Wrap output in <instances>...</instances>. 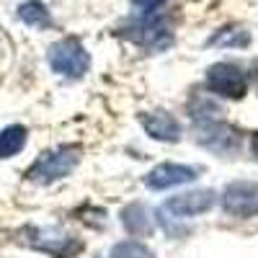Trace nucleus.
<instances>
[{
    "instance_id": "nucleus-4",
    "label": "nucleus",
    "mask_w": 258,
    "mask_h": 258,
    "mask_svg": "<svg viewBox=\"0 0 258 258\" xmlns=\"http://www.w3.org/2000/svg\"><path fill=\"white\" fill-rule=\"evenodd\" d=\"M222 207L232 217H255L258 214V183L255 181H235L222 191Z\"/></svg>"
},
{
    "instance_id": "nucleus-15",
    "label": "nucleus",
    "mask_w": 258,
    "mask_h": 258,
    "mask_svg": "<svg viewBox=\"0 0 258 258\" xmlns=\"http://www.w3.org/2000/svg\"><path fill=\"white\" fill-rule=\"evenodd\" d=\"M250 153L258 160V132H253V137H250Z\"/></svg>"
},
{
    "instance_id": "nucleus-7",
    "label": "nucleus",
    "mask_w": 258,
    "mask_h": 258,
    "mask_svg": "<svg viewBox=\"0 0 258 258\" xmlns=\"http://www.w3.org/2000/svg\"><path fill=\"white\" fill-rule=\"evenodd\" d=\"M145 132L153 137V140H160V142H178L181 140V124L173 114L168 111H150V114H142L140 116Z\"/></svg>"
},
{
    "instance_id": "nucleus-2",
    "label": "nucleus",
    "mask_w": 258,
    "mask_h": 258,
    "mask_svg": "<svg viewBox=\"0 0 258 258\" xmlns=\"http://www.w3.org/2000/svg\"><path fill=\"white\" fill-rule=\"evenodd\" d=\"M47 57H49V68L64 78H83L91 68V57L75 36L54 41Z\"/></svg>"
},
{
    "instance_id": "nucleus-8",
    "label": "nucleus",
    "mask_w": 258,
    "mask_h": 258,
    "mask_svg": "<svg viewBox=\"0 0 258 258\" xmlns=\"http://www.w3.org/2000/svg\"><path fill=\"white\" fill-rule=\"evenodd\" d=\"M199 142L209 150H220V153H225L227 147H235L238 145V135H235V129H230L227 124L222 121H202L199 124Z\"/></svg>"
},
{
    "instance_id": "nucleus-12",
    "label": "nucleus",
    "mask_w": 258,
    "mask_h": 258,
    "mask_svg": "<svg viewBox=\"0 0 258 258\" xmlns=\"http://www.w3.org/2000/svg\"><path fill=\"white\" fill-rule=\"evenodd\" d=\"M248 41H250L248 31H243L238 26H225L214 36H209L207 44H212V47H245Z\"/></svg>"
},
{
    "instance_id": "nucleus-11",
    "label": "nucleus",
    "mask_w": 258,
    "mask_h": 258,
    "mask_svg": "<svg viewBox=\"0 0 258 258\" xmlns=\"http://www.w3.org/2000/svg\"><path fill=\"white\" fill-rule=\"evenodd\" d=\"M18 18L24 21L26 26H34V29H47L52 26V16L47 11L44 3H39V0H29L18 8Z\"/></svg>"
},
{
    "instance_id": "nucleus-6",
    "label": "nucleus",
    "mask_w": 258,
    "mask_h": 258,
    "mask_svg": "<svg viewBox=\"0 0 258 258\" xmlns=\"http://www.w3.org/2000/svg\"><path fill=\"white\" fill-rule=\"evenodd\" d=\"M199 170L191 165H181V163H160L155 165L150 173L145 176V186L153 191H163V188H173L181 183H191L197 178Z\"/></svg>"
},
{
    "instance_id": "nucleus-3",
    "label": "nucleus",
    "mask_w": 258,
    "mask_h": 258,
    "mask_svg": "<svg viewBox=\"0 0 258 258\" xmlns=\"http://www.w3.org/2000/svg\"><path fill=\"white\" fill-rule=\"evenodd\" d=\"M207 88L214 96L222 98H243L248 93V78L245 73L232 62H217L207 70Z\"/></svg>"
},
{
    "instance_id": "nucleus-10",
    "label": "nucleus",
    "mask_w": 258,
    "mask_h": 258,
    "mask_svg": "<svg viewBox=\"0 0 258 258\" xmlns=\"http://www.w3.org/2000/svg\"><path fill=\"white\" fill-rule=\"evenodd\" d=\"M26 145V129L21 124H13V126H6L0 132V158H13L18 155Z\"/></svg>"
},
{
    "instance_id": "nucleus-14",
    "label": "nucleus",
    "mask_w": 258,
    "mask_h": 258,
    "mask_svg": "<svg viewBox=\"0 0 258 258\" xmlns=\"http://www.w3.org/2000/svg\"><path fill=\"white\" fill-rule=\"evenodd\" d=\"M168 0H132V6L135 8H140L142 13H153V11H158L160 6H165Z\"/></svg>"
},
{
    "instance_id": "nucleus-13",
    "label": "nucleus",
    "mask_w": 258,
    "mask_h": 258,
    "mask_svg": "<svg viewBox=\"0 0 258 258\" xmlns=\"http://www.w3.org/2000/svg\"><path fill=\"white\" fill-rule=\"evenodd\" d=\"M109 258H155L153 250L147 245H142L140 240H124V243H116L109 253Z\"/></svg>"
},
{
    "instance_id": "nucleus-9",
    "label": "nucleus",
    "mask_w": 258,
    "mask_h": 258,
    "mask_svg": "<svg viewBox=\"0 0 258 258\" xmlns=\"http://www.w3.org/2000/svg\"><path fill=\"white\" fill-rule=\"evenodd\" d=\"M121 222L129 230V235H135V238H142V235L153 232V217H150L145 204H129L121 212Z\"/></svg>"
},
{
    "instance_id": "nucleus-1",
    "label": "nucleus",
    "mask_w": 258,
    "mask_h": 258,
    "mask_svg": "<svg viewBox=\"0 0 258 258\" xmlns=\"http://www.w3.org/2000/svg\"><path fill=\"white\" fill-rule=\"evenodd\" d=\"M80 153L83 147L80 145H62L52 153H44L31 168H29V181L34 183H54L64 176H70L75 165L80 163Z\"/></svg>"
},
{
    "instance_id": "nucleus-5",
    "label": "nucleus",
    "mask_w": 258,
    "mask_h": 258,
    "mask_svg": "<svg viewBox=\"0 0 258 258\" xmlns=\"http://www.w3.org/2000/svg\"><path fill=\"white\" fill-rule=\"evenodd\" d=\"M217 194L209 191V188H197V191H186V194H176V197H170L163 209L176 214V217H199V214L209 212L214 207V199Z\"/></svg>"
}]
</instances>
